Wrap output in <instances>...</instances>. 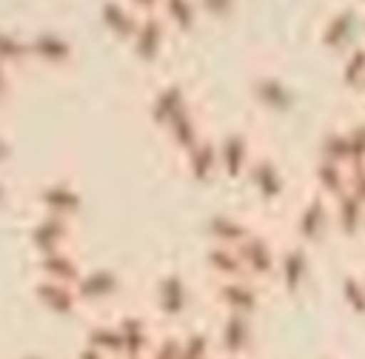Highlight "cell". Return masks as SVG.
<instances>
[{
	"mask_svg": "<svg viewBox=\"0 0 365 359\" xmlns=\"http://www.w3.org/2000/svg\"><path fill=\"white\" fill-rule=\"evenodd\" d=\"M328 231H331V199L311 191L294 211V219H291L294 242L311 251L314 245L325 242Z\"/></svg>",
	"mask_w": 365,
	"mask_h": 359,
	"instance_id": "obj_2",
	"label": "cell"
},
{
	"mask_svg": "<svg viewBox=\"0 0 365 359\" xmlns=\"http://www.w3.org/2000/svg\"><path fill=\"white\" fill-rule=\"evenodd\" d=\"M359 3H365V0H359Z\"/></svg>",
	"mask_w": 365,
	"mask_h": 359,
	"instance_id": "obj_33",
	"label": "cell"
},
{
	"mask_svg": "<svg viewBox=\"0 0 365 359\" xmlns=\"http://www.w3.org/2000/svg\"><path fill=\"white\" fill-rule=\"evenodd\" d=\"M339 299L354 316H365V276L356 271H345L339 276Z\"/></svg>",
	"mask_w": 365,
	"mask_h": 359,
	"instance_id": "obj_23",
	"label": "cell"
},
{
	"mask_svg": "<svg viewBox=\"0 0 365 359\" xmlns=\"http://www.w3.org/2000/svg\"><path fill=\"white\" fill-rule=\"evenodd\" d=\"M185 108H191V100H188V91L180 85V83H165L154 97H151V120L165 128L174 117H180Z\"/></svg>",
	"mask_w": 365,
	"mask_h": 359,
	"instance_id": "obj_14",
	"label": "cell"
},
{
	"mask_svg": "<svg viewBox=\"0 0 365 359\" xmlns=\"http://www.w3.org/2000/svg\"><path fill=\"white\" fill-rule=\"evenodd\" d=\"M339 80L348 91H362L365 88V46L348 48V54L339 63Z\"/></svg>",
	"mask_w": 365,
	"mask_h": 359,
	"instance_id": "obj_22",
	"label": "cell"
},
{
	"mask_svg": "<svg viewBox=\"0 0 365 359\" xmlns=\"http://www.w3.org/2000/svg\"><path fill=\"white\" fill-rule=\"evenodd\" d=\"M348 194L365 205V168H348Z\"/></svg>",
	"mask_w": 365,
	"mask_h": 359,
	"instance_id": "obj_29",
	"label": "cell"
},
{
	"mask_svg": "<svg viewBox=\"0 0 365 359\" xmlns=\"http://www.w3.org/2000/svg\"><path fill=\"white\" fill-rule=\"evenodd\" d=\"M125 6H128L137 17H143V14H157L160 0H125Z\"/></svg>",
	"mask_w": 365,
	"mask_h": 359,
	"instance_id": "obj_30",
	"label": "cell"
},
{
	"mask_svg": "<svg viewBox=\"0 0 365 359\" xmlns=\"http://www.w3.org/2000/svg\"><path fill=\"white\" fill-rule=\"evenodd\" d=\"M251 94L265 111H274V114H288L294 108V103H297V97L288 88V83L282 77H277V74H257L251 80Z\"/></svg>",
	"mask_w": 365,
	"mask_h": 359,
	"instance_id": "obj_11",
	"label": "cell"
},
{
	"mask_svg": "<svg viewBox=\"0 0 365 359\" xmlns=\"http://www.w3.org/2000/svg\"><path fill=\"white\" fill-rule=\"evenodd\" d=\"M211 336H214L217 356L251 359L257 350V319L254 316H237V313H220V322H217Z\"/></svg>",
	"mask_w": 365,
	"mask_h": 359,
	"instance_id": "obj_3",
	"label": "cell"
},
{
	"mask_svg": "<svg viewBox=\"0 0 365 359\" xmlns=\"http://www.w3.org/2000/svg\"><path fill=\"white\" fill-rule=\"evenodd\" d=\"M145 359H180V331H163L154 336Z\"/></svg>",
	"mask_w": 365,
	"mask_h": 359,
	"instance_id": "obj_27",
	"label": "cell"
},
{
	"mask_svg": "<svg viewBox=\"0 0 365 359\" xmlns=\"http://www.w3.org/2000/svg\"><path fill=\"white\" fill-rule=\"evenodd\" d=\"M317 359H336V356H331V353H325V356H317Z\"/></svg>",
	"mask_w": 365,
	"mask_h": 359,
	"instance_id": "obj_31",
	"label": "cell"
},
{
	"mask_svg": "<svg viewBox=\"0 0 365 359\" xmlns=\"http://www.w3.org/2000/svg\"><path fill=\"white\" fill-rule=\"evenodd\" d=\"M120 333V356L123 359H145L154 342V331L143 316H123L117 322Z\"/></svg>",
	"mask_w": 365,
	"mask_h": 359,
	"instance_id": "obj_12",
	"label": "cell"
},
{
	"mask_svg": "<svg viewBox=\"0 0 365 359\" xmlns=\"http://www.w3.org/2000/svg\"><path fill=\"white\" fill-rule=\"evenodd\" d=\"M242 180L254 191L257 202L265 205V208L279 205L282 197H285V191H288V180H285L279 162L274 157H268V154H254V160H251V165H248V171H245Z\"/></svg>",
	"mask_w": 365,
	"mask_h": 359,
	"instance_id": "obj_5",
	"label": "cell"
},
{
	"mask_svg": "<svg viewBox=\"0 0 365 359\" xmlns=\"http://www.w3.org/2000/svg\"><path fill=\"white\" fill-rule=\"evenodd\" d=\"M165 131H168L171 145H174L180 154L191 151V148L205 137V134H202V125H200V117H197V111H194V105L185 108L180 117H174V120L165 125Z\"/></svg>",
	"mask_w": 365,
	"mask_h": 359,
	"instance_id": "obj_19",
	"label": "cell"
},
{
	"mask_svg": "<svg viewBox=\"0 0 365 359\" xmlns=\"http://www.w3.org/2000/svg\"><path fill=\"white\" fill-rule=\"evenodd\" d=\"M191 305V288L188 279L177 271H168L163 276H157L154 282V311L160 319L165 322H180L188 313Z\"/></svg>",
	"mask_w": 365,
	"mask_h": 359,
	"instance_id": "obj_6",
	"label": "cell"
},
{
	"mask_svg": "<svg viewBox=\"0 0 365 359\" xmlns=\"http://www.w3.org/2000/svg\"><path fill=\"white\" fill-rule=\"evenodd\" d=\"M342 131L348 140V168H365V120H354Z\"/></svg>",
	"mask_w": 365,
	"mask_h": 359,
	"instance_id": "obj_25",
	"label": "cell"
},
{
	"mask_svg": "<svg viewBox=\"0 0 365 359\" xmlns=\"http://www.w3.org/2000/svg\"><path fill=\"white\" fill-rule=\"evenodd\" d=\"M319 160H331V162H339V165H348V140H345V131L336 128V131H328L319 142Z\"/></svg>",
	"mask_w": 365,
	"mask_h": 359,
	"instance_id": "obj_26",
	"label": "cell"
},
{
	"mask_svg": "<svg viewBox=\"0 0 365 359\" xmlns=\"http://www.w3.org/2000/svg\"><path fill=\"white\" fill-rule=\"evenodd\" d=\"M202 265L211 274V282L214 279H237V276H245L242 262L237 256V248H228V245H208L205 254H202Z\"/></svg>",
	"mask_w": 365,
	"mask_h": 359,
	"instance_id": "obj_18",
	"label": "cell"
},
{
	"mask_svg": "<svg viewBox=\"0 0 365 359\" xmlns=\"http://www.w3.org/2000/svg\"><path fill=\"white\" fill-rule=\"evenodd\" d=\"M251 234V225L231 214V211H217L208 217L205 222V236H208V245H228V248H237L245 236Z\"/></svg>",
	"mask_w": 365,
	"mask_h": 359,
	"instance_id": "obj_13",
	"label": "cell"
},
{
	"mask_svg": "<svg viewBox=\"0 0 365 359\" xmlns=\"http://www.w3.org/2000/svg\"><path fill=\"white\" fill-rule=\"evenodd\" d=\"M331 228L348 242L359 239L365 234V205L356 202L348 191H342L331 199Z\"/></svg>",
	"mask_w": 365,
	"mask_h": 359,
	"instance_id": "obj_10",
	"label": "cell"
},
{
	"mask_svg": "<svg viewBox=\"0 0 365 359\" xmlns=\"http://www.w3.org/2000/svg\"><path fill=\"white\" fill-rule=\"evenodd\" d=\"M157 14L163 17L165 26H174L177 31H191L200 20L197 0H160Z\"/></svg>",
	"mask_w": 365,
	"mask_h": 359,
	"instance_id": "obj_20",
	"label": "cell"
},
{
	"mask_svg": "<svg viewBox=\"0 0 365 359\" xmlns=\"http://www.w3.org/2000/svg\"><path fill=\"white\" fill-rule=\"evenodd\" d=\"M103 20H106V26H108L114 34L131 37L140 17H137L125 3H120V0H106V3H103Z\"/></svg>",
	"mask_w": 365,
	"mask_h": 359,
	"instance_id": "obj_24",
	"label": "cell"
},
{
	"mask_svg": "<svg viewBox=\"0 0 365 359\" xmlns=\"http://www.w3.org/2000/svg\"><path fill=\"white\" fill-rule=\"evenodd\" d=\"M211 302L220 313H237V316H254L265 305V288L251 282L248 276L237 279H214L211 282Z\"/></svg>",
	"mask_w": 365,
	"mask_h": 359,
	"instance_id": "obj_1",
	"label": "cell"
},
{
	"mask_svg": "<svg viewBox=\"0 0 365 359\" xmlns=\"http://www.w3.org/2000/svg\"><path fill=\"white\" fill-rule=\"evenodd\" d=\"M185 157V171L194 182H211L214 177H220V162H217V140H211L208 134L182 154Z\"/></svg>",
	"mask_w": 365,
	"mask_h": 359,
	"instance_id": "obj_15",
	"label": "cell"
},
{
	"mask_svg": "<svg viewBox=\"0 0 365 359\" xmlns=\"http://www.w3.org/2000/svg\"><path fill=\"white\" fill-rule=\"evenodd\" d=\"M254 160V142L245 131H228L217 140V162H220V177L237 182L245 177L248 165Z\"/></svg>",
	"mask_w": 365,
	"mask_h": 359,
	"instance_id": "obj_8",
	"label": "cell"
},
{
	"mask_svg": "<svg viewBox=\"0 0 365 359\" xmlns=\"http://www.w3.org/2000/svg\"><path fill=\"white\" fill-rule=\"evenodd\" d=\"M180 359H217L214 336L202 328H191L180 333Z\"/></svg>",
	"mask_w": 365,
	"mask_h": 359,
	"instance_id": "obj_21",
	"label": "cell"
},
{
	"mask_svg": "<svg viewBox=\"0 0 365 359\" xmlns=\"http://www.w3.org/2000/svg\"><path fill=\"white\" fill-rule=\"evenodd\" d=\"M165 37H168V26L163 23V17L160 14H143L128 40H131L134 57H140L143 63H154L165 48Z\"/></svg>",
	"mask_w": 365,
	"mask_h": 359,
	"instance_id": "obj_9",
	"label": "cell"
},
{
	"mask_svg": "<svg viewBox=\"0 0 365 359\" xmlns=\"http://www.w3.org/2000/svg\"><path fill=\"white\" fill-rule=\"evenodd\" d=\"M311 182H314V191L319 197L334 199L342 191H348V165H339V162H331V160H319L317 157V162L311 168Z\"/></svg>",
	"mask_w": 365,
	"mask_h": 359,
	"instance_id": "obj_17",
	"label": "cell"
},
{
	"mask_svg": "<svg viewBox=\"0 0 365 359\" xmlns=\"http://www.w3.org/2000/svg\"><path fill=\"white\" fill-rule=\"evenodd\" d=\"M234 3H237V0H197V9H200L202 14H208V17L222 20V17H228V14H231Z\"/></svg>",
	"mask_w": 365,
	"mask_h": 359,
	"instance_id": "obj_28",
	"label": "cell"
},
{
	"mask_svg": "<svg viewBox=\"0 0 365 359\" xmlns=\"http://www.w3.org/2000/svg\"><path fill=\"white\" fill-rule=\"evenodd\" d=\"M277 254H279V248L274 245V239H271L268 234H262V231H254V228H251V234L237 245V256H240V262H242L245 276H248L251 282L262 285V288H265L268 282H274Z\"/></svg>",
	"mask_w": 365,
	"mask_h": 359,
	"instance_id": "obj_4",
	"label": "cell"
},
{
	"mask_svg": "<svg viewBox=\"0 0 365 359\" xmlns=\"http://www.w3.org/2000/svg\"><path fill=\"white\" fill-rule=\"evenodd\" d=\"M354 31H356V11L351 6H342L325 20V26L319 31V43L328 51H342V48H348Z\"/></svg>",
	"mask_w": 365,
	"mask_h": 359,
	"instance_id": "obj_16",
	"label": "cell"
},
{
	"mask_svg": "<svg viewBox=\"0 0 365 359\" xmlns=\"http://www.w3.org/2000/svg\"><path fill=\"white\" fill-rule=\"evenodd\" d=\"M217 359H225V356H217Z\"/></svg>",
	"mask_w": 365,
	"mask_h": 359,
	"instance_id": "obj_32",
	"label": "cell"
},
{
	"mask_svg": "<svg viewBox=\"0 0 365 359\" xmlns=\"http://www.w3.org/2000/svg\"><path fill=\"white\" fill-rule=\"evenodd\" d=\"M308 276H311V254H308V248H302L297 242H288L285 248H279L277 271H274V282L279 285V291L285 296H297L308 285Z\"/></svg>",
	"mask_w": 365,
	"mask_h": 359,
	"instance_id": "obj_7",
	"label": "cell"
}]
</instances>
